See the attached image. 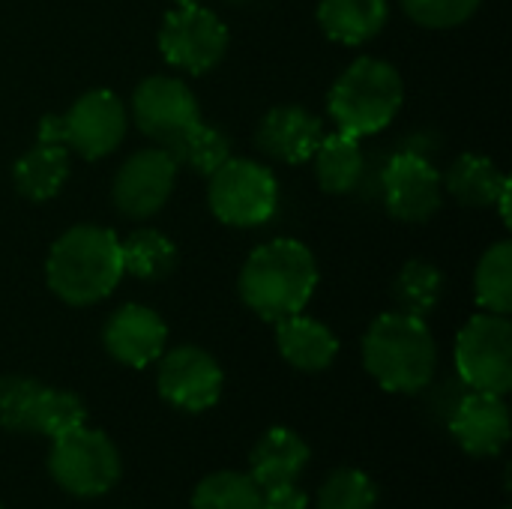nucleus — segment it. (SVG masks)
<instances>
[{
	"mask_svg": "<svg viewBox=\"0 0 512 509\" xmlns=\"http://www.w3.org/2000/svg\"><path fill=\"white\" fill-rule=\"evenodd\" d=\"M315 288V255L306 243L294 237H276L258 246L237 276V294L243 306L267 324L300 315L309 306Z\"/></svg>",
	"mask_w": 512,
	"mask_h": 509,
	"instance_id": "obj_1",
	"label": "nucleus"
},
{
	"mask_svg": "<svg viewBox=\"0 0 512 509\" xmlns=\"http://www.w3.org/2000/svg\"><path fill=\"white\" fill-rule=\"evenodd\" d=\"M363 366L387 393H423L438 372V342L426 318L399 309L378 315L363 336Z\"/></svg>",
	"mask_w": 512,
	"mask_h": 509,
	"instance_id": "obj_2",
	"label": "nucleus"
},
{
	"mask_svg": "<svg viewBox=\"0 0 512 509\" xmlns=\"http://www.w3.org/2000/svg\"><path fill=\"white\" fill-rule=\"evenodd\" d=\"M120 237L102 225H75L60 234L45 261V282L66 306H93L123 279Z\"/></svg>",
	"mask_w": 512,
	"mask_h": 509,
	"instance_id": "obj_3",
	"label": "nucleus"
},
{
	"mask_svg": "<svg viewBox=\"0 0 512 509\" xmlns=\"http://www.w3.org/2000/svg\"><path fill=\"white\" fill-rule=\"evenodd\" d=\"M405 102V84L393 63L357 57L330 87L327 111L339 132L354 138L384 132Z\"/></svg>",
	"mask_w": 512,
	"mask_h": 509,
	"instance_id": "obj_4",
	"label": "nucleus"
},
{
	"mask_svg": "<svg viewBox=\"0 0 512 509\" xmlns=\"http://www.w3.org/2000/svg\"><path fill=\"white\" fill-rule=\"evenodd\" d=\"M48 477L72 498H102L108 495L123 474V459L117 444L87 423L54 438L48 459H45Z\"/></svg>",
	"mask_w": 512,
	"mask_h": 509,
	"instance_id": "obj_5",
	"label": "nucleus"
},
{
	"mask_svg": "<svg viewBox=\"0 0 512 509\" xmlns=\"http://www.w3.org/2000/svg\"><path fill=\"white\" fill-rule=\"evenodd\" d=\"M210 213L231 228H261L279 210L273 171L252 159H225L207 183Z\"/></svg>",
	"mask_w": 512,
	"mask_h": 509,
	"instance_id": "obj_6",
	"label": "nucleus"
},
{
	"mask_svg": "<svg viewBox=\"0 0 512 509\" xmlns=\"http://www.w3.org/2000/svg\"><path fill=\"white\" fill-rule=\"evenodd\" d=\"M456 372L465 387L507 396L512 390V324L507 315L480 312L456 336Z\"/></svg>",
	"mask_w": 512,
	"mask_h": 509,
	"instance_id": "obj_7",
	"label": "nucleus"
},
{
	"mask_svg": "<svg viewBox=\"0 0 512 509\" xmlns=\"http://www.w3.org/2000/svg\"><path fill=\"white\" fill-rule=\"evenodd\" d=\"M159 51L168 66L189 75L216 69L228 51V27L207 6H174L159 27Z\"/></svg>",
	"mask_w": 512,
	"mask_h": 509,
	"instance_id": "obj_8",
	"label": "nucleus"
},
{
	"mask_svg": "<svg viewBox=\"0 0 512 509\" xmlns=\"http://www.w3.org/2000/svg\"><path fill=\"white\" fill-rule=\"evenodd\" d=\"M156 363V390L165 405L183 414H204L222 399L225 372L204 348L177 345L171 351H162Z\"/></svg>",
	"mask_w": 512,
	"mask_h": 509,
	"instance_id": "obj_9",
	"label": "nucleus"
},
{
	"mask_svg": "<svg viewBox=\"0 0 512 509\" xmlns=\"http://www.w3.org/2000/svg\"><path fill=\"white\" fill-rule=\"evenodd\" d=\"M63 117V144L81 159H105L114 153L129 129V114L114 90L81 93Z\"/></svg>",
	"mask_w": 512,
	"mask_h": 509,
	"instance_id": "obj_10",
	"label": "nucleus"
},
{
	"mask_svg": "<svg viewBox=\"0 0 512 509\" xmlns=\"http://www.w3.org/2000/svg\"><path fill=\"white\" fill-rule=\"evenodd\" d=\"M177 162L165 147L135 150L114 174L111 201L129 219H150L165 207L177 183Z\"/></svg>",
	"mask_w": 512,
	"mask_h": 509,
	"instance_id": "obj_11",
	"label": "nucleus"
},
{
	"mask_svg": "<svg viewBox=\"0 0 512 509\" xmlns=\"http://www.w3.org/2000/svg\"><path fill=\"white\" fill-rule=\"evenodd\" d=\"M132 120L147 138L168 150L195 120H201V111L186 81L174 75H150L132 93Z\"/></svg>",
	"mask_w": 512,
	"mask_h": 509,
	"instance_id": "obj_12",
	"label": "nucleus"
},
{
	"mask_svg": "<svg viewBox=\"0 0 512 509\" xmlns=\"http://www.w3.org/2000/svg\"><path fill=\"white\" fill-rule=\"evenodd\" d=\"M384 204L399 222H429L444 204L441 171L423 153H396L384 168Z\"/></svg>",
	"mask_w": 512,
	"mask_h": 509,
	"instance_id": "obj_13",
	"label": "nucleus"
},
{
	"mask_svg": "<svg viewBox=\"0 0 512 509\" xmlns=\"http://www.w3.org/2000/svg\"><path fill=\"white\" fill-rule=\"evenodd\" d=\"M447 429L453 441L462 447V453L474 459H495L510 444L512 420L507 399L495 393L471 390L453 405L447 417Z\"/></svg>",
	"mask_w": 512,
	"mask_h": 509,
	"instance_id": "obj_14",
	"label": "nucleus"
},
{
	"mask_svg": "<svg viewBox=\"0 0 512 509\" xmlns=\"http://www.w3.org/2000/svg\"><path fill=\"white\" fill-rule=\"evenodd\" d=\"M102 345L111 360L129 369H147L153 366L165 345H168V327L162 315L141 303L120 306L102 327Z\"/></svg>",
	"mask_w": 512,
	"mask_h": 509,
	"instance_id": "obj_15",
	"label": "nucleus"
},
{
	"mask_svg": "<svg viewBox=\"0 0 512 509\" xmlns=\"http://www.w3.org/2000/svg\"><path fill=\"white\" fill-rule=\"evenodd\" d=\"M324 138L321 120L306 111L303 105H276L270 108L255 132V144L264 156L285 162V165H303L312 159Z\"/></svg>",
	"mask_w": 512,
	"mask_h": 509,
	"instance_id": "obj_16",
	"label": "nucleus"
},
{
	"mask_svg": "<svg viewBox=\"0 0 512 509\" xmlns=\"http://www.w3.org/2000/svg\"><path fill=\"white\" fill-rule=\"evenodd\" d=\"M309 462H312L309 444L294 429L273 426L255 441V447L249 453V477L261 489L297 483L300 474L309 468Z\"/></svg>",
	"mask_w": 512,
	"mask_h": 509,
	"instance_id": "obj_17",
	"label": "nucleus"
},
{
	"mask_svg": "<svg viewBox=\"0 0 512 509\" xmlns=\"http://www.w3.org/2000/svg\"><path fill=\"white\" fill-rule=\"evenodd\" d=\"M276 348L288 366L297 372H327L339 357V339L336 333L309 315H291L276 324Z\"/></svg>",
	"mask_w": 512,
	"mask_h": 509,
	"instance_id": "obj_18",
	"label": "nucleus"
},
{
	"mask_svg": "<svg viewBox=\"0 0 512 509\" xmlns=\"http://www.w3.org/2000/svg\"><path fill=\"white\" fill-rule=\"evenodd\" d=\"M390 18V0H321L318 24L327 39L339 45H366L375 39Z\"/></svg>",
	"mask_w": 512,
	"mask_h": 509,
	"instance_id": "obj_19",
	"label": "nucleus"
},
{
	"mask_svg": "<svg viewBox=\"0 0 512 509\" xmlns=\"http://www.w3.org/2000/svg\"><path fill=\"white\" fill-rule=\"evenodd\" d=\"M69 177V150L66 144L36 141L27 153H21L12 165L15 192L33 204L51 201Z\"/></svg>",
	"mask_w": 512,
	"mask_h": 509,
	"instance_id": "obj_20",
	"label": "nucleus"
},
{
	"mask_svg": "<svg viewBox=\"0 0 512 509\" xmlns=\"http://www.w3.org/2000/svg\"><path fill=\"white\" fill-rule=\"evenodd\" d=\"M315 162V180L330 195H348L360 186L366 171V156L360 147V138L348 132L324 135L318 150L312 153Z\"/></svg>",
	"mask_w": 512,
	"mask_h": 509,
	"instance_id": "obj_21",
	"label": "nucleus"
},
{
	"mask_svg": "<svg viewBox=\"0 0 512 509\" xmlns=\"http://www.w3.org/2000/svg\"><path fill=\"white\" fill-rule=\"evenodd\" d=\"M510 177L480 153H462L444 174V189L465 207H495Z\"/></svg>",
	"mask_w": 512,
	"mask_h": 509,
	"instance_id": "obj_22",
	"label": "nucleus"
},
{
	"mask_svg": "<svg viewBox=\"0 0 512 509\" xmlns=\"http://www.w3.org/2000/svg\"><path fill=\"white\" fill-rule=\"evenodd\" d=\"M120 258H123V273L144 282L168 279L177 270V246L171 243V237H165L156 228H138L129 237H123Z\"/></svg>",
	"mask_w": 512,
	"mask_h": 509,
	"instance_id": "obj_23",
	"label": "nucleus"
},
{
	"mask_svg": "<svg viewBox=\"0 0 512 509\" xmlns=\"http://www.w3.org/2000/svg\"><path fill=\"white\" fill-rule=\"evenodd\" d=\"M441 297H444V273L438 264L426 258L408 261L393 279V300L399 312L429 318L438 309Z\"/></svg>",
	"mask_w": 512,
	"mask_h": 509,
	"instance_id": "obj_24",
	"label": "nucleus"
},
{
	"mask_svg": "<svg viewBox=\"0 0 512 509\" xmlns=\"http://www.w3.org/2000/svg\"><path fill=\"white\" fill-rule=\"evenodd\" d=\"M84 423H87V405L78 393L42 384L33 399V408H30L27 435H42V438L54 441Z\"/></svg>",
	"mask_w": 512,
	"mask_h": 509,
	"instance_id": "obj_25",
	"label": "nucleus"
},
{
	"mask_svg": "<svg viewBox=\"0 0 512 509\" xmlns=\"http://www.w3.org/2000/svg\"><path fill=\"white\" fill-rule=\"evenodd\" d=\"M474 297L483 312L510 315L512 312V243L498 240L489 246L474 273Z\"/></svg>",
	"mask_w": 512,
	"mask_h": 509,
	"instance_id": "obj_26",
	"label": "nucleus"
},
{
	"mask_svg": "<svg viewBox=\"0 0 512 509\" xmlns=\"http://www.w3.org/2000/svg\"><path fill=\"white\" fill-rule=\"evenodd\" d=\"M192 509H264L261 486L243 471L207 474L189 498Z\"/></svg>",
	"mask_w": 512,
	"mask_h": 509,
	"instance_id": "obj_27",
	"label": "nucleus"
},
{
	"mask_svg": "<svg viewBox=\"0 0 512 509\" xmlns=\"http://www.w3.org/2000/svg\"><path fill=\"white\" fill-rule=\"evenodd\" d=\"M168 153L174 156L177 165L192 168L195 174L210 177L225 159H231V141L222 129H216L213 123L195 120L171 147Z\"/></svg>",
	"mask_w": 512,
	"mask_h": 509,
	"instance_id": "obj_28",
	"label": "nucleus"
},
{
	"mask_svg": "<svg viewBox=\"0 0 512 509\" xmlns=\"http://www.w3.org/2000/svg\"><path fill=\"white\" fill-rule=\"evenodd\" d=\"M378 486L360 468H336L327 474L309 509H375Z\"/></svg>",
	"mask_w": 512,
	"mask_h": 509,
	"instance_id": "obj_29",
	"label": "nucleus"
},
{
	"mask_svg": "<svg viewBox=\"0 0 512 509\" xmlns=\"http://www.w3.org/2000/svg\"><path fill=\"white\" fill-rule=\"evenodd\" d=\"M39 387L42 384L27 375H3L0 378V426L6 432L27 435L30 408H33Z\"/></svg>",
	"mask_w": 512,
	"mask_h": 509,
	"instance_id": "obj_30",
	"label": "nucleus"
},
{
	"mask_svg": "<svg viewBox=\"0 0 512 509\" xmlns=\"http://www.w3.org/2000/svg\"><path fill=\"white\" fill-rule=\"evenodd\" d=\"M405 15L429 30H450L474 18L480 0H399Z\"/></svg>",
	"mask_w": 512,
	"mask_h": 509,
	"instance_id": "obj_31",
	"label": "nucleus"
},
{
	"mask_svg": "<svg viewBox=\"0 0 512 509\" xmlns=\"http://www.w3.org/2000/svg\"><path fill=\"white\" fill-rule=\"evenodd\" d=\"M264 492V509H309L312 498L309 492H303L297 483H282V486H270L261 489Z\"/></svg>",
	"mask_w": 512,
	"mask_h": 509,
	"instance_id": "obj_32",
	"label": "nucleus"
},
{
	"mask_svg": "<svg viewBox=\"0 0 512 509\" xmlns=\"http://www.w3.org/2000/svg\"><path fill=\"white\" fill-rule=\"evenodd\" d=\"M36 141H48V144H63V117L60 114H45L39 123V135Z\"/></svg>",
	"mask_w": 512,
	"mask_h": 509,
	"instance_id": "obj_33",
	"label": "nucleus"
},
{
	"mask_svg": "<svg viewBox=\"0 0 512 509\" xmlns=\"http://www.w3.org/2000/svg\"><path fill=\"white\" fill-rule=\"evenodd\" d=\"M510 195H512V183H510V186H507V189H504V192H501V195H498V201H495V207H498V210H501V222H504V225H507V228H510V225H512Z\"/></svg>",
	"mask_w": 512,
	"mask_h": 509,
	"instance_id": "obj_34",
	"label": "nucleus"
},
{
	"mask_svg": "<svg viewBox=\"0 0 512 509\" xmlns=\"http://www.w3.org/2000/svg\"><path fill=\"white\" fill-rule=\"evenodd\" d=\"M177 6H198V3H204V0H174Z\"/></svg>",
	"mask_w": 512,
	"mask_h": 509,
	"instance_id": "obj_35",
	"label": "nucleus"
},
{
	"mask_svg": "<svg viewBox=\"0 0 512 509\" xmlns=\"http://www.w3.org/2000/svg\"><path fill=\"white\" fill-rule=\"evenodd\" d=\"M501 509H510V507H501Z\"/></svg>",
	"mask_w": 512,
	"mask_h": 509,
	"instance_id": "obj_36",
	"label": "nucleus"
},
{
	"mask_svg": "<svg viewBox=\"0 0 512 509\" xmlns=\"http://www.w3.org/2000/svg\"><path fill=\"white\" fill-rule=\"evenodd\" d=\"M237 3H243V0H237Z\"/></svg>",
	"mask_w": 512,
	"mask_h": 509,
	"instance_id": "obj_37",
	"label": "nucleus"
},
{
	"mask_svg": "<svg viewBox=\"0 0 512 509\" xmlns=\"http://www.w3.org/2000/svg\"><path fill=\"white\" fill-rule=\"evenodd\" d=\"M0 509H3V504H0Z\"/></svg>",
	"mask_w": 512,
	"mask_h": 509,
	"instance_id": "obj_38",
	"label": "nucleus"
}]
</instances>
